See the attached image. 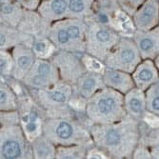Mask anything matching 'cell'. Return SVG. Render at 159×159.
I'll return each mask as SVG.
<instances>
[{"label":"cell","instance_id":"cell-1","mask_svg":"<svg viewBox=\"0 0 159 159\" xmlns=\"http://www.w3.org/2000/svg\"><path fill=\"white\" fill-rule=\"evenodd\" d=\"M90 132L95 147L112 158L131 156L138 138L136 123L129 115L116 123L92 124Z\"/></svg>","mask_w":159,"mask_h":159},{"label":"cell","instance_id":"cell-2","mask_svg":"<svg viewBox=\"0 0 159 159\" xmlns=\"http://www.w3.org/2000/svg\"><path fill=\"white\" fill-rule=\"evenodd\" d=\"M85 113L92 124L121 121L128 115L123 93L110 87H103L87 101Z\"/></svg>","mask_w":159,"mask_h":159},{"label":"cell","instance_id":"cell-3","mask_svg":"<svg viewBox=\"0 0 159 159\" xmlns=\"http://www.w3.org/2000/svg\"><path fill=\"white\" fill-rule=\"evenodd\" d=\"M87 127V126H86ZM71 118L47 117L43 121L42 134L57 146L93 145L90 129Z\"/></svg>","mask_w":159,"mask_h":159},{"label":"cell","instance_id":"cell-4","mask_svg":"<svg viewBox=\"0 0 159 159\" xmlns=\"http://www.w3.org/2000/svg\"><path fill=\"white\" fill-rule=\"evenodd\" d=\"M32 90V96L40 109L46 111L47 117L70 118L71 108L70 100L74 93V88L70 84L58 81L47 89Z\"/></svg>","mask_w":159,"mask_h":159},{"label":"cell","instance_id":"cell-5","mask_svg":"<svg viewBox=\"0 0 159 159\" xmlns=\"http://www.w3.org/2000/svg\"><path fill=\"white\" fill-rule=\"evenodd\" d=\"M28 140L22 127L18 124L2 125L0 131V157L3 159L32 158V145L29 148Z\"/></svg>","mask_w":159,"mask_h":159},{"label":"cell","instance_id":"cell-6","mask_svg":"<svg viewBox=\"0 0 159 159\" xmlns=\"http://www.w3.org/2000/svg\"><path fill=\"white\" fill-rule=\"evenodd\" d=\"M140 55L135 43L128 38H120L108 54L104 64L108 68L131 74L138 66Z\"/></svg>","mask_w":159,"mask_h":159},{"label":"cell","instance_id":"cell-7","mask_svg":"<svg viewBox=\"0 0 159 159\" xmlns=\"http://www.w3.org/2000/svg\"><path fill=\"white\" fill-rule=\"evenodd\" d=\"M119 40L118 34L110 29L93 26L86 32V53L104 63Z\"/></svg>","mask_w":159,"mask_h":159},{"label":"cell","instance_id":"cell-8","mask_svg":"<svg viewBox=\"0 0 159 159\" xmlns=\"http://www.w3.org/2000/svg\"><path fill=\"white\" fill-rule=\"evenodd\" d=\"M82 54L67 51L57 50L50 60L56 66L60 79L74 86L77 80L88 71L83 60Z\"/></svg>","mask_w":159,"mask_h":159},{"label":"cell","instance_id":"cell-9","mask_svg":"<svg viewBox=\"0 0 159 159\" xmlns=\"http://www.w3.org/2000/svg\"><path fill=\"white\" fill-rule=\"evenodd\" d=\"M22 81L30 89H47L60 81V75L56 66L50 59L36 57L32 69Z\"/></svg>","mask_w":159,"mask_h":159},{"label":"cell","instance_id":"cell-10","mask_svg":"<svg viewBox=\"0 0 159 159\" xmlns=\"http://www.w3.org/2000/svg\"><path fill=\"white\" fill-rule=\"evenodd\" d=\"M102 74L88 70L73 86L74 95L87 103L93 94L105 87Z\"/></svg>","mask_w":159,"mask_h":159},{"label":"cell","instance_id":"cell-11","mask_svg":"<svg viewBox=\"0 0 159 159\" xmlns=\"http://www.w3.org/2000/svg\"><path fill=\"white\" fill-rule=\"evenodd\" d=\"M11 50V54L13 57V70L11 76L19 81H22L32 69L36 56L33 51V48L27 45L20 44Z\"/></svg>","mask_w":159,"mask_h":159},{"label":"cell","instance_id":"cell-12","mask_svg":"<svg viewBox=\"0 0 159 159\" xmlns=\"http://www.w3.org/2000/svg\"><path fill=\"white\" fill-rule=\"evenodd\" d=\"M102 75L107 87L116 90L121 93L126 94L135 87L134 78L129 73L106 67Z\"/></svg>","mask_w":159,"mask_h":159},{"label":"cell","instance_id":"cell-13","mask_svg":"<svg viewBox=\"0 0 159 159\" xmlns=\"http://www.w3.org/2000/svg\"><path fill=\"white\" fill-rule=\"evenodd\" d=\"M157 73L152 62H145L138 65L134 70L133 78L138 89L144 91L155 81Z\"/></svg>","mask_w":159,"mask_h":159},{"label":"cell","instance_id":"cell-14","mask_svg":"<svg viewBox=\"0 0 159 159\" xmlns=\"http://www.w3.org/2000/svg\"><path fill=\"white\" fill-rule=\"evenodd\" d=\"M125 109L129 116H140L145 111V98L142 90L134 88L125 95Z\"/></svg>","mask_w":159,"mask_h":159},{"label":"cell","instance_id":"cell-15","mask_svg":"<svg viewBox=\"0 0 159 159\" xmlns=\"http://www.w3.org/2000/svg\"><path fill=\"white\" fill-rule=\"evenodd\" d=\"M0 48L1 50H11L13 49L16 46L23 44L27 45L29 47H33V44L34 42V37L30 36L26 34H19L10 31L6 32L4 29L1 28V37H0Z\"/></svg>","mask_w":159,"mask_h":159},{"label":"cell","instance_id":"cell-16","mask_svg":"<svg viewBox=\"0 0 159 159\" xmlns=\"http://www.w3.org/2000/svg\"><path fill=\"white\" fill-rule=\"evenodd\" d=\"M34 158H55L56 146L43 134L31 142Z\"/></svg>","mask_w":159,"mask_h":159},{"label":"cell","instance_id":"cell-17","mask_svg":"<svg viewBox=\"0 0 159 159\" xmlns=\"http://www.w3.org/2000/svg\"><path fill=\"white\" fill-rule=\"evenodd\" d=\"M0 110L1 111L18 110V96L4 78L1 79L0 85Z\"/></svg>","mask_w":159,"mask_h":159},{"label":"cell","instance_id":"cell-18","mask_svg":"<svg viewBox=\"0 0 159 159\" xmlns=\"http://www.w3.org/2000/svg\"><path fill=\"white\" fill-rule=\"evenodd\" d=\"M135 44L144 58H152L159 53V39L152 34L137 36Z\"/></svg>","mask_w":159,"mask_h":159},{"label":"cell","instance_id":"cell-19","mask_svg":"<svg viewBox=\"0 0 159 159\" xmlns=\"http://www.w3.org/2000/svg\"><path fill=\"white\" fill-rule=\"evenodd\" d=\"M32 48L37 58L44 59H50L51 56L57 51L53 43L50 39L45 38L34 40Z\"/></svg>","mask_w":159,"mask_h":159},{"label":"cell","instance_id":"cell-20","mask_svg":"<svg viewBox=\"0 0 159 159\" xmlns=\"http://www.w3.org/2000/svg\"><path fill=\"white\" fill-rule=\"evenodd\" d=\"M87 152L88 151L85 146H57L55 158H85Z\"/></svg>","mask_w":159,"mask_h":159},{"label":"cell","instance_id":"cell-21","mask_svg":"<svg viewBox=\"0 0 159 159\" xmlns=\"http://www.w3.org/2000/svg\"><path fill=\"white\" fill-rule=\"evenodd\" d=\"M155 12H156V9H155L154 4L148 3L144 7V9L139 12V14L136 17L137 25L143 29H147L148 27H150L154 20Z\"/></svg>","mask_w":159,"mask_h":159},{"label":"cell","instance_id":"cell-22","mask_svg":"<svg viewBox=\"0 0 159 159\" xmlns=\"http://www.w3.org/2000/svg\"><path fill=\"white\" fill-rule=\"evenodd\" d=\"M13 70V57L8 50L0 52V73L2 77H11Z\"/></svg>","mask_w":159,"mask_h":159},{"label":"cell","instance_id":"cell-23","mask_svg":"<svg viewBox=\"0 0 159 159\" xmlns=\"http://www.w3.org/2000/svg\"><path fill=\"white\" fill-rule=\"evenodd\" d=\"M82 60H83L87 70L90 71L103 74L106 69V66L102 61L98 60L97 58H95V57L86 53V52L82 54Z\"/></svg>","mask_w":159,"mask_h":159},{"label":"cell","instance_id":"cell-24","mask_svg":"<svg viewBox=\"0 0 159 159\" xmlns=\"http://www.w3.org/2000/svg\"><path fill=\"white\" fill-rule=\"evenodd\" d=\"M152 89L148 97V105L151 111L159 113V86H155Z\"/></svg>","mask_w":159,"mask_h":159},{"label":"cell","instance_id":"cell-25","mask_svg":"<svg viewBox=\"0 0 159 159\" xmlns=\"http://www.w3.org/2000/svg\"><path fill=\"white\" fill-rule=\"evenodd\" d=\"M69 3L66 0H53L51 3V10L55 16H63L67 11Z\"/></svg>","mask_w":159,"mask_h":159},{"label":"cell","instance_id":"cell-26","mask_svg":"<svg viewBox=\"0 0 159 159\" xmlns=\"http://www.w3.org/2000/svg\"><path fill=\"white\" fill-rule=\"evenodd\" d=\"M69 9L71 12H75V13L82 12L85 10L84 0H70Z\"/></svg>","mask_w":159,"mask_h":159},{"label":"cell","instance_id":"cell-27","mask_svg":"<svg viewBox=\"0 0 159 159\" xmlns=\"http://www.w3.org/2000/svg\"><path fill=\"white\" fill-rule=\"evenodd\" d=\"M129 1H132V2H135V1H138V0H129Z\"/></svg>","mask_w":159,"mask_h":159}]
</instances>
